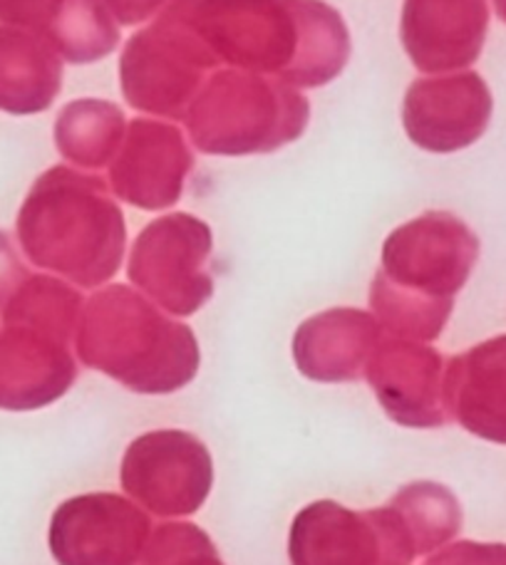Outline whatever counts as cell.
<instances>
[{
    "mask_svg": "<svg viewBox=\"0 0 506 565\" xmlns=\"http://www.w3.org/2000/svg\"><path fill=\"white\" fill-rule=\"evenodd\" d=\"M105 3L113 8V13L123 20V23L131 25L147 20L165 0H105Z\"/></svg>",
    "mask_w": 506,
    "mask_h": 565,
    "instance_id": "obj_1",
    "label": "cell"
},
{
    "mask_svg": "<svg viewBox=\"0 0 506 565\" xmlns=\"http://www.w3.org/2000/svg\"><path fill=\"white\" fill-rule=\"evenodd\" d=\"M48 0H0V18L25 20V15L38 13Z\"/></svg>",
    "mask_w": 506,
    "mask_h": 565,
    "instance_id": "obj_2",
    "label": "cell"
}]
</instances>
